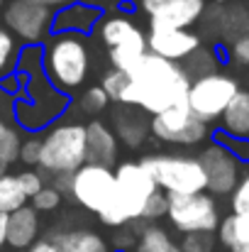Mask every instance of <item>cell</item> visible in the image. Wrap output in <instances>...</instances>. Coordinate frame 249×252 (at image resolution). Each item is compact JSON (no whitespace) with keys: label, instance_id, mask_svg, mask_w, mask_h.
Instances as JSON below:
<instances>
[{"label":"cell","instance_id":"9c48e42d","mask_svg":"<svg viewBox=\"0 0 249 252\" xmlns=\"http://www.w3.org/2000/svg\"><path fill=\"white\" fill-rule=\"evenodd\" d=\"M166 218L183 235L215 233L222 223L218 201L208 191L205 193H193V196H168Z\"/></svg>","mask_w":249,"mask_h":252},{"label":"cell","instance_id":"4316f807","mask_svg":"<svg viewBox=\"0 0 249 252\" xmlns=\"http://www.w3.org/2000/svg\"><path fill=\"white\" fill-rule=\"evenodd\" d=\"M130 76L125 71H117V69H108L100 79V88L108 93V98L117 105H125V98H127V91H130Z\"/></svg>","mask_w":249,"mask_h":252},{"label":"cell","instance_id":"ab89813d","mask_svg":"<svg viewBox=\"0 0 249 252\" xmlns=\"http://www.w3.org/2000/svg\"><path fill=\"white\" fill-rule=\"evenodd\" d=\"M25 252H56V248H54L49 240H37L29 250H25Z\"/></svg>","mask_w":249,"mask_h":252},{"label":"cell","instance_id":"7402d4cb","mask_svg":"<svg viewBox=\"0 0 249 252\" xmlns=\"http://www.w3.org/2000/svg\"><path fill=\"white\" fill-rule=\"evenodd\" d=\"M220 132L230 137L249 140V91L240 88L235 100L227 105V110L220 118Z\"/></svg>","mask_w":249,"mask_h":252},{"label":"cell","instance_id":"7dc6e473","mask_svg":"<svg viewBox=\"0 0 249 252\" xmlns=\"http://www.w3.org/2000/svg\"><path fill=\"white\" fill-rule=\"evenodd\" d=\"M95 2H108V0H95Z\"/></svg>","mask_w":249,"mask_h":252},{"label":"cell","instance_id":"1f68e13d","mask_svg":"<svg viewBox=\"0 0 249 252\" xmlns=\"http://www.w3.org/2000/svg\"><path fill=\"white\" fill-rule=\"evenodd\" d=\"M61 206V191L54 186H44L34 198H32V208L37 213H47V211H56Z\"/></svg>","mask_w":249,"mask_h":252},{"label":"cell","instance_id":"7a4b0ae2","mask_svg":"<svg viewBox=\"0 0 249 252\" xmlns=\"http://www.w3.org/2000/svg\"><path fill=\"white\" fill-rule=\"evenodd\" d=\"M17 71L25 76V93L15 100V120L20 127L39 132L66 110L69 95L47 81L39 47H25L20 52Z\"/></svg>","mask_w":249,"mask_h":252},{"label":"cell","instance_id":"8d00e7d4","mask_svg":"<svg viewBox=\"0 0 249 252\" xmlns=\"http://www.w3.org/2000/svg\"><path fill=\"white\" fill-rule=\"evenodd\" d=\"M137 235L130 230V228H120L117 235L112 238V252H132L137 248Z\"/></svg>","mask_w":249,"mask_h":252},{"label":"cell","instance_id":"484cf974","mask_svg":"<svg viewBox=\"0 0 249 252\" xmlns=\"http://www.w3.org/2000/svg\"><path fill=\"white\" fill-rule=\"evenodd\" d=\"M17 62H20V44L5 27H0V81L15 74Z\"/></svg>","mask_w":249,"mask_h":252},{"label":"cell","instance_id":"8992f818","mask_svg":"<svg viewBox=\"0 0 249 252\" xmlns=\"http://www.w3.org/2000/svg\"><path fill=\"white\" fill-rule=\"evenodd\" d=\"M166 196H193L208 191V179L198 157L186 155H147L139 159Z\"/></svg>","mask_w":249,"mask_h":252},{"label":"cell","instance_id":"5bb4252c","mask_svg":"<svg viewBox=\"0 0 249 252\" xmlns=\"http://www.w3.org/2000/svg\"><path fill=\"white\" fill-rule=\"evenodd\" d=\"M200 37L191 30H168V27H152L147 34V49L168 62H186L191 54L200 49Z\"/></svg>","mask_w":249,"mask_h":252},{"label":"cell","instance_id":"f6af8a7d","mask_svg":"<svg viewBox=\"0 0 249 252\" xmlns=\"http://www.w3.org/2000/svg\"><path fill=\"white\" fill-rule=\"evenodd\" d=\"M2 7H5V0H0V10H2Z\"/></svg>","mask_w":249,"mask_h":252},{"label":"cell","instance_id":"5b68a950","mask_svg":"<svg viewBox=\"0 0 249 252\" xmlns=\"http://www.w3.org/2000/svg\"><path fill=\"white\" fill-rule=\"evenodd\" d=\"M85 164V125L59 123L42 137L39 171L52 176H71Z\"/></svg>","mask_w":249,"mask_h":252},{"label":"cell","instance_id":"83f0119b","mask_svg":"<svg viewBox=\"0 0 249 252\" xmlns=\"http://www.w3.org/2000/svg\"><path fill=\"white\" fill-rule=\"evenodd\" d=\"M215 64H218L215 54H213L210 49L200 47L195 54H191V57L186 59V64H183V71H186V74H188V79L193 81V79H200V76L215 74Z\"/></svg>","mask_w":249,"mask_h":252},{"label":"cell","instance_id":"4dcf8cb0","mask_svg":"<svg viewBox=\"0 0 249 252\" xmlns=\"http://www.w3.org/2000/svg\"><path fill=\"white\" fill-rule=\"evenodd\" d=\"M230 208L235 216H242V213H249V169L242 174L237 189L230 193Z\"/></svg>","mask_w":249,"mask_h":252},{"label":"cell","instance_id":"ee69618b","mask_svg":"<svg viewBox=\"0 0 249 252\" xmlns=\"http://www.w3.org/2000/svg\"><path fill=\"white\" fill-rule=\"evenodd\" d=\"M213 2H215V5H220V7H222V5H225V2H227V0H213Z\"/></svg>","mask_w":249,"mask_h":252},{"label":"cell","instance_id":"44dd1931","mask_svg":"<svg viewBox=\"0 0 249 252\" xmlns=\"http://www.w3.org/2000/svg\"><path fill=\"white\" fill-rule=\"evenodd\" d=\"M49 243L56 248V252H112L100 233L85 228L59 230L49 238Z\"/></svg>","mask_w":249,"mask_h":252},{"label":"cell","instance_id":"d6986e66","mask_svg":"<svg viewBox=\"0 0 249 252\" xmlns=\"http://www.w3.org/2000/svg\"><path fill=\"white\" fill-rule=\"evenodd\" d=\"M103 20V12L95 7V5H88V2H71L69 7L59 10L54 15V25L52 30L59 34V32H74V34H85L90 32L95 25H100Z\"/></svg>","mask_w":249,"mask_h":252},{"label":"cell","instance_id":"cb8c5ba5","mask_svg":"<svg viewBox=\"0 0 249 252\" xmlns=\"http://www.w3.org/2000/svg\"><path fill=\"white\" fill-rule=\"evenodd\" d=\"M27 201H29V198L25 196L17 174H5V176H0V213H2V216H10V213L25 208Z\"/></svg>","mask_w":249,"mask_h":252},{"label":"cell","instance_id":"2e32d148","mask_svg":"<svg viewBox=\"0 0 249 252\" xmlns=\"http://www.w3.org/2000/svg\"><path fill=\"white\" fill-rule=\"evenodd\" d=\"M112 132L122 145L137 150L152 135V115L132 105H117L112 113Z\"/></svg>","mask_w":249,"mask_h":252},{"label":"cell","instance_id":"4fadbf2b","mask_svg":"<svg viewBox=\"0 0 249 252\" xmlns=\"http://www.w3.org/2000/svg\"><path fill=\"white\" fill-rule=\"evenodd\" d=\"M203 171H205V179H208V193L215 198V196H230L242 174H240V162L237 157H232L222 145L218 142H210L200 155H198Z\"/></svg>","mask_w":249,"mask_h":252},{"label":"cell","instance_id":"6da1fadb","mask_svg":"<svg viewBox=\"0 0 249 252\" xmlns=\"http://www.w3.org/2000/svg\"><path fill=\"white\" fill-rule=\"evenodd\" d=\"M130 91L125 105L139 108L147 115H162L188 100L191 79L181 64L147 52L130 71Z\"/></svg>","mask_w":249,"mask_h":252},{"label":"cell","instance_id":"60d3db41","mask_svg":"<svg viewBox=\"0 0 249 252\" xmlns=\"http://www.w3.org/2000/svg\"><path fill=\"white\" fill-rule=\"evenodd\" d=\"M7 245V216L0 213V248Z\"/></svg>","mask_w":249,"mask_h":252},{"label":"cell","instance_id":"ba28073f","mask_svg":"<svg viewBox=\"0 0 249 252\" xmlns=\"http://www.w3.org/2000/svg\"><path fill=\"white\" fill-rule=\"evenodd\" d=\"M237 93H240L237 79L215 71V74H208V76L191 81L186 103L195 118H200L205 125H210V123L222 118V113L227 110V105L235 100Z\"/></svg>","mask_w":249,"mask_h":252},{"label":"cell","instance_id":"f35d334b","mask_svg":"<svg viewBox=\"0 0 249 252\" xmlns=\"http://www.w3.org/2000/svg\"><path fill=\"white\" fill-rule=\"evenodd\" d=\"M27 2H34V5H42V7H49V10L59 12V10L69 7V5L76 2V0H27Z\"/></svg>","mask_w":249,"mask_h":252},{"label":"cell","instance_id":"7bdbcfd3","mask_svg":"<svg viewBox=\"0 0 249 252\" xmlns=\"http://www.w3.org/2000/svg\"><path fill=\"white\" fill-rule=\"evenodd\" d=\"M5 174H7V164H2V162H0V176H5Z\"/></svg>","mask_w":249,"mask_h":252},{"label":"cell","instance_id":"3957f363","mask_svg":"<svg viewBox=\"0 0 249 252\" xmlns=\"http://www.w3.org/2000/svg\"><path fill=\"white\" fill-rule=\"evenodd\" d=\"M42 69L47 81L61 93L81 88L90 74V52L83 34L59 32L42 47Z\"/></svg>","mask_w":249,"mask_h":252},{"label":"cell","instance_id":"d4e9b609","mask_svg":"<svg viewBox=\"0 0 249 252\" xmlns=\"http://www.w3.org/2000/svg\"><path fill=\"white\" fill-rule=\"evenodd\" d=\"M137 248H142L144 252H183L168 238V233H166L164 228H159V225L142 228L139 240H137Z\"/></svg>","mask_w":249,"mask_h":252},{"label":"cell","instance_id":"d6a6232c","mask_svg":"<svg viewBox=\"0 0 249 252\" xmlns=\"http://www.w3.org/2000/svg\"><path fill=\"white\" fill-rule=\"evenodd\" d=\"M17 179H20V186H22V191H25L27 198H34V196L47 186L44 174H42L39 169H25V171L17 174Z\"/></svg>","mask_w":249,"mask_h":252},{"label":"cell","instance_id":"52a82bcc","mask_svg":"<svg viewBox=\"0 0 249 252\" xmlns=\"http://www.w3.org/2000/svg\"><path fill=\"white\" fill-rule=\"evenodd\" d=\"M98 34H100V42L108 47L110 69L127 74L149 52L147 49V34L142 32V27L125 15L103 17Z\"/></svg>","mask_w":249,"mask_h":252},{"label":"cell","instance_id":"bcb514c9","mask_svg":"<svg viewBox=\"0 0 249 252\" xmlns=\"http://www.w3.org/2000/svg\"><path fill=\"white\" fill-rule=\"evenodd\" d=\"M135 252H144V250H142V248H135Z\"/></svg>","mask_w":249,"mask_h":252},{"label":"cell","instance_id":"e0dca14e","mask_svg":"<svg viewBox=\"0 0 249 252\" xmlns=\"http://www.w3.org/2000/svg\"><path fill=\"white\" fill-rule=\"evenodd\" d=\"M205 12V0H168L154 15H149L152 27L191 30Z\"/></svg>","mask_w":249,"mask_h":252},{"label":"cell","instance_id":"9a60e30c","mask_svg":"<svg viewBox=\"0 0 249 252\" xmlns=\"http://www.w3.org/2000/svg\"><path fill=\"white\" fill-rule=\"evenodd\" d=\"M120 140L115 137L112 127L103 120H90L85 125V164L95 167H117Z\"/></svg>","mask_w":249,"mask_h":252},{"label":"cell","instance_id":"8fae6325","mask_svg":"<svg viewBox=\"0 0 249 252\" xmlns=\"http://www.w3.org/2000/svg\"><path fill=\"white\" fill-rule=\"evenodd\" d=\"M115 191H117L115 169L83 164L76 174H71V189H69L71 198L95 216H100L110 206Z\"/></svg>","mask_w":249,"mask_h":252},{"label":"cell","instance_id":"f1b7e54d","mask_svg":"<svg viewBox=\"0 0 249 252\" xmlns=\"http://www.w3.org/2000/svg\"><path fill=\"white\" fill-rule=\"evenodd\" d=\"M79 103H81V110L85 115H98V113H103V110L108 108L110 98H108V93H105L100 86H90V88L83 91Z\"/></svg>","mask_w":249,"mask_h":252},{"label":"cell","instance_id":"f546056e","mask_svg":"<svg viewBox=\"0 0 249 252\" xmlns=\"http://www.w3.org/2000/svg\"><path fill=\"white\" fill-rule=\"evenodd\" d=\"M215 142L218 145H222L232 157H237V162L242 164V162H249V140H240V137H230V135H225V132H215Z\"/></svg>","mask_w":249,"mask_h":252},{"label":"cell","instance_id":"7c38bea8","mask_svg":"<svg viewBox=\"0 0 249 252\" xmlns=\"http://www.w3.org/2000/svg\"><path fill=\"white\" fill-rule=\"evenodd\" d=\"M152 135L164 145H181V147H198L208 140L210 125H205L200 118H195L188 108V103L176 105L162 115L152 118Z\"/></svg>","mask_w":249,"mask_h":252},{"label":"cell","instance_id":"603a6c76","mask_svg":"<svg viewBox=\"0 0 249 252\" xmlns=\"http://www.w3.org/2000/svg\"><path fill=\"white\" fill-rule=\"evenodd\" d=\"M218 240L232 250L237 245H249V213L235 216L230 213L227 218H222L220 228H218Z\"/></svg>","mask_w":249,"mask_h":252},{"label":"cell","instance_id":"ac0fdd59","mask_svg":"<svg viewBox=\"0 0 249 252\" xmlns=\"http://www.w3.org/2000/svg\"><path fill=\"white\" fill-rule=\"evenodd\" d=\"M22 132L15 120V98L0 91V162L15 164L20 162V147H22Z\"/></svg>","mask_w":249,"mask_h":252},{"label":"cell","instance_id":"30bf717a","mask_svg":"<svg viewBox=\"0 0 249 252\" xmlns=\"http://www.w3.org/2000/svg\"><path fill=\"white\" fill-rule=\"evenodd\" d=\"M54 15V10L27 0H7L2 7V27L27 47H37L52 32Z\"/></svg>","mask_w":249,"mask_h":252},{"label":"cell","instance_id":"b9f144b4","mask_svg":"<svg viewBox=\"0 0 249 252\" xmlns=\"http://www.w3.org/2000/svg\"><path fill=\"white\" fill-rule=\"evenodd\" d=\"M232 252H249V245H237V248H232Z\"/></svg>","mask_w":249,"mask_h":252},{"label":"cell","instance_id":"d590c367","mask_svg":"<svg viewBox=\"0 0 249 252\" xmlns=\"http://www.w3.org/2000/svg\"><path fill=\"white\" fill-rule=\"evenodd\" d=\"M166 211H168V196H166L164 191H157V193L147 201L144 213H142V220H159V218L166 216Z\"/></svg>","mask_w":249,"mask_h":252},{"label":"cell","instance_id":"e575fe53","mask_svg":"<svg viewBox=\"0 0 249 252\" xmlns=\"http://www.w3.org/2000/svg\"><path fill=\"white\" fill-rule=\"evenodd\" d=\"M39 155H42V137L39 135L25 137L20 147V162L25 167H39Z\"/></svg>","mask_w":249,"mask_h":252},{"label":"cell","instance_id":"836d02e7","mask_svg":"<svg viewBox=\"0 0 249 252\" xmlns=\"http://www.w3.org/2000/svg\"><path fill=\"white\" fill-rule=\"evenodd\" d=\"M183 252H213L215 250V238L213 233H193V235H183L181 245Z\"/></svg>","mask_w":249,"mask_h":252},{"label":"cell","instance_id":"74e56055","mask_svg":"<svg viewBox=\"0 0 249 252\" xmlns=\"http://www.w3.org/2000/svg\"><path fill=\"white\" fill-rule=\"evenodd\" d=\"M232 59L237 62V64H242V66H249V34L245 37H240L237 42H232Z\"/></svg>","mask_w":249,"mask_h":252},{"label":"cell","instance_id":"ffe728a7","mask_svg":"<svg viewBox=\"0 0 249 252\" xmlns=\"http://www.w3.org/2000/svg\"><path fill=\"white\" fill-rule=\"evenodd\" d=\"M39 235V213L25 206L7 216V245L15 250H29Z\"/></svg>","mask_w":249,"mask_h":252},{"label":"cell","instance_id":"277c9868","mask_svg":"<svg viewBox=\"0 0 249 252\" xmlns=\"http://www.w3.org/2000/svg\"><path fill=\"white\" fill-rule=\"evenodd\" d=\"M115 181L117 191L110 206L98 216L103 225L108 228H127L135 220H142L147 201L159 191L152 174L139 162H122L115 167Z\"/></svg>","mask_w":249,"mask_h":252}]
</instances>
